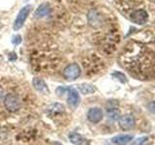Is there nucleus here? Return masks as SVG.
<instances>
[{
    "label": "nucleus",
    "instance_id": "obj_15",
    "mask_svg": "<svg viewBox=\"0 0 155 145\" xmlns=\"http://www.w3.org/2000/svg\"><path fill=\"white\" fill-rule=\"evenodd\" d=\"M108 115H109V117H110V119L115 120V119H117V118H118L119 113H118V111H116L114 108H113V109H110V110L108 111Z\"/></svg>",
    "mask_w": 155,
    "mask_h": 145
},
{
    "label": "nucleus",
    "instance_id": "obj_4",
    "mask_svg": "<svg viewBox=\"0 0 155 145\" xmlns=\"http://www.w3.org/2000/svg\"><path fill=\"white\" fill-rule=\"evenodd\" d=\"M81 98L79 92L75 88H68V98H67V103L71 108H76L78 105H80Z\"/></svg>",
    "mask_w": 155,
    "mask_h": 145
},
{
    "label": "nucleus",
    "instance_id": "obj_11",
    "mask_svg": "<svg viewBox=\"0 0 155 145\" xmlns=\"http://www.w3.org/2000/svg\"><path fill=\"white\" fill-rule=\"evenodd\" d=\"M134 138L132 134H119L111 138V141L117 145H125Z\"/></svg>",
    "mask_w": 155,
    "mask_h": 145
},
{
    "label": "nucleus",
    "instance_id": "obj_12",
    "mask_svg": "<svg viewBox=\"0 0 155 145\" xmlns=\"http://www.w3.org/2000/svg\"><path fill=\"white\" fill-rule=\"evenodd\" d=\"M78 89L80 90L81 93L84 95H89V94H93L96 91V88L91 84H87V83H82L78 85Z\"/></svg>",
    "mask_w": 155,
    "mask_h": 145
},
{
    "label": "nucleus",
    "instance_id": "obj_6",
    "mask_svg": "<svg viewBox=\"0 0 155 145\" xmlns=\"http://www.w3.org/2000/svg\"><path fill=\"white\" fill-rule=\"evenodd\" d=\"M131 21L137 24H144L147 21V13L143 11V10H137V11L133 12L131 14Z\"/></svg>",
    "mask_w": 155,
    "mask_h": 145
},
{
    "label": "nucleus",
    "instance_id": "obj_5",
    "mask_svg": "<svg viewBox=\"0 0 155 145\" xmlns=\"http://www.w3.org/2000/svg\"><path fill=\"white\" fill-rule=\"evenodd\" d=\"M118 122H119L120 128L124 130H131L135 127V118L130 114H126V115L121 116Z\"/></svg>",
    "mask_w": 155,
    "mask_h": 145
},
{
    "label": "nucleus",
    "instance_id": "obj_3",
    "mask_svg": "<svg viewBox=\"0 0 155 145\" xmlns=\"http://www.w3.org/2000/svg\"><path fill=\"white\" fill-rule=\"evenodd\" d=\"M81 67L77 64V63H72V64L68 65L64 71H63V76L67 80H76L79 79L81 76Z\"/></svg>",
    "mask_w": 155,
    "mask_h": 145
},
{
    "label": "nucleus",
    "instance_id": "obj_1",
    "mask_svg": "<svg viewBox=\"0 0 155 145\" xmlns=\"http://www.w3.org/2000/svg\"><path fill=\"white\" fill-rule=\"evenodd\" d=\"M31 10H32L31 5H26V6H24L23 8L19 10V12H18V16H17L16 19H15L14 24H13V28L15 31L19 30V29L23 26V24L25 22L27 17L29 16V14H30Z\"/></svg>",
    "mask_w": 155,
    "mask_h": 145
},
{
    "label": "nucleus",
    "instance_id": "obj_8",
    "mask_svg": "<svg viewBox=\"0 0 155 145\" xmlns=\"http://www.w3.org/2000/svg\"><path fill=\"white\" fill-rule=\"evenodd\" d=\"M51 12V7L48 3H42L40 6H39L35 13H34V18H43L48 14Z\"/></svg>",
    "mask_w": 155,
    "mask_h": 145
},
{
    "label": "nucleus",
    "instance_id": "obj_2",
    "mask_svg": "<svg viewBox=\"0 0 155 145\" xmlns=\"http://www.w3.org/2000/svg\"><path fill=\"white\" fill-rule=\"evenodd\" d=\"M4 105L9 111L15 112L21 108V100L14 93H8L4 98Z\"/></svg>",
    "mask_w": 155,
    "mask_h": 145
},
{
    "label": "nucleus",
    "instance_id": "obj_18",
    "mask_svg": "<svg viewBox=\"0 0 155 145\" xmlns=\"http://www.w3.org/2000/svg\"><path fill=\"white\" fill-rule=\"evenodd\" d=\"M148 110L151 111L152 113H155V101L151 102V103L148 105Z\"/></svg>",
    "mask_w": 155,
    "mask_h": 145
},
{
    "label": "nucleus",
    "instance_id": "obj_10",
    "mask_svg": "<svg viewBox=\"0 0 155 145\" xmlns=\"http://www.w3.org/2000/svg\"><path fill=\"white\" fill-rule=\"evenodd\" d=\"M70 140L75 145H90V141L88 139H86L82 135L77 133H73L70 134Z\"/></svg>",
    "mask_w": 155,
    "mask_h": 145
},
{
    "label": "nucleus",
    "instance_id": "obj_9",
    "mask_svg": "<svg viewBox=\"0 0 155 145\" xmlns=\"http://www.w3.org/2000/svg\"><path fill=\"white\" fill-rule=\"evenodd\" d=\"M32 83L34 88H35L37 91L41 92V93H46L48 94V85L46 83V81L40 79V77H34L33 80H32Z\"/></svg>",
    "mask_w": 155,
    "mask_h": 145
},
{
    "label": "nucleus",
    "instance_id": "obj_19",
    "mask_svg": "<svg viewBox=\"0 0 155 145\" xmlns=\"http://www.w3.org/2000/svg\"><path fill=\"white\" fill-rule=\"evenodd\" d=\"M1 99H2V91L0 90V101H1Z\"/></svg>",
    "mask_w": 155,
    "mask_h": 145
},
{
    "label": "nucleus",
    "instance_id": "obj_13",
    "mask_svg": "<svg viewBox=\"0 0 155 145\" xmlns=\"http://www.w3.org/2000/svg\"><path fill=\"white\" fill-rule=\"evenodd\" d=\"M113 76L115 77V79H117L120 82H122V83H126V82H127V77H126V76L124 74H122V72H114Z\"/></svg>",
    "mask_w": 155,
    "mask_h": 145
},
{
    "label": "nucleus",
    "instance_id": "obj_17",
    "mask_svg": "<svg viewBox=\"0 0 155 145\" xmlns=\"http://www.w3.org/2000/svg\"><path fill=\"white\" fill-rule=\"evenodd\" d=\"M12 43L14 45H18V44L21 43V35H15L12 38Z\"/></svg>",
    "mask_w": 155,
    "mask_h": 145
},
{
    "label": "nucleus",
    "instance_id": "obj_16",
    "mask_svg": "<svg viewBox=\"0 0 155 145\" xmlns=\"http://www.w3.org/2000/svg\"><path fill=\"white\" fill-rule=\"evenodd\" d=\"M64 109V106H63L61 104H54L51 106V111H56V112H60Z\"/></svg>",
    "mask_w": 155,
    "mask_h": 145
},
{
    "label": "nucleus",
    "instance_id": "obj_14",
    "mask_svg": "<svg viewBox=\"0 0 155 145\" xmlns=\"http://www.w3.org/2000/svg\"><path fill=\"white\" fill-rule=\"evenodd\" d=\"M148 141V137H139L135 140V141L132 143V145H145Z\"/></svg>",
    "mask_w": 155,
    "mask_h": 145
},
{
    "label": "nucleus",
    "instance_id": "obj_7",
    "mask_svg": "<svg viewBox=\"0 0 155 145\" xmlns=\"http://www.w3.org/2000/svg\"><path fill=\"white\" fill-rule=\"evenodd\" d=\"M103 110L100 108H92L87 112V119L92 123H98L103 119Z\"/></svg>",
    "mask_w": 155,
    "mask_h": 145
}]
</instances>
